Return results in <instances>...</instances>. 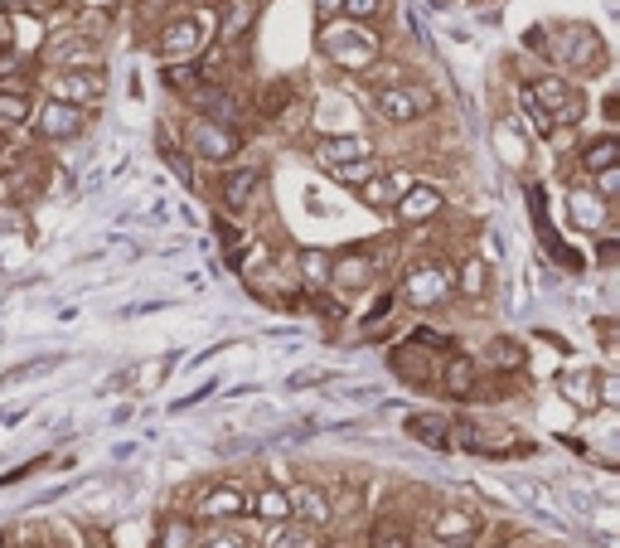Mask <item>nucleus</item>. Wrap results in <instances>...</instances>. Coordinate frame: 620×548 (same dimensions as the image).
<instances>
[{
	"label": "nucleus",
	"instance_id": "1",
	"mask_svg": "<svg viewBox=\"0 0 620 548\" xmlns=\"http://www.w3.org/2000/svg\"><path fill=\"white\" fill-rule=\"evenodd\" d=\"M533 49H543L553 64L572 68V74H601L606 68V44L591 25H553V30H533L529 34Z\"/></svg>",
	"mask_w": 620,
	"mask_h": 548
},
{
	"label": "nucleus",
	"instance_id": "2",
	"mask_svg": "<svg viewBox=\"0 0 620 548\" xmlns=\"http://www.w3.org/2000/svg\"><path fill=\"white\" fill-rule=\"evenodd\" d=\"M523 112H529L538 136H553L557 126H577L582 116H587V102H582L563 78H533V83L523 88Z\"/></svg>",
	"mask_w": 620,
	"mask_h": 548
},
{
	"label": "nucleus",
	"instance_id": "3",
	"mask_svg": "<svg viewBox=\"0 0 620 548\" xmlns=\"http://www.w3.org/2000/svg\"><path fill=\"white\" fill-rule=\"evenodd\" d=\"M320 54L335 68H369L379 58V34L364 30L359 20H325L320 25Z\"/></svg>",
	"mask_w": 620,
	"mask_h": 548
},
{
	"label": "nucleus",
	"instance_id": "4",
	"mask_svg": "<svg viewBox=\"0 0 620 548\" xmlns=\"http://www.w3.org/2000/svg\"><path fill=\"white\" fill-rule=\"evenodd\" d=\"M431 102L437 98H431V88H422V83H388V88L373 92V112L393 126H407V122H417V116H427Z\"/></svg>",
	"mask_w": 620,
	"mask_h": 548
},
{
	"label": "nucleus",
	"instance_id": "5",
	"mask_svg": "<svg viewBox=\"0 0 620 548\" xmlns=\"http://www.w3.org/2000/svg\"><path fill=\"white\" fill-rule=\"evenodd\" d=\"M451 287H455L451 267L437 262V258H422V262L407 267V277H403V301H407V306H437V301L451 297Z\"/></svg>",
	"mask_w": 620,
	"mask_h": 548
},
{
	"label": "nucleus",
	"instance_id": "6",
	"mask_svg": "<svg viewBox=\"0 0 620 548\" xmlns=\"http://www.w3.org/2000/svg\"><path fill=\"white\" fill-rule=\"evenodd\" d=\"M208 44V15H180L174 25L160 30L156 40V54L166 58V64H180V58H199Z\"/></svg>",
	"mask_w": 620,
	"mask_h": 548
},
{
	"label": "nucleus",
	"instance_id": "7",
	"mask_svg": "<svg viewBox=\"0 0 620 548\" xmlns=\"http://www.w3.org/2000/svg\"><path fill=\"white\" fill-rule=\"evenodd\" d=\"M108 92V78H102V68H92V64H83V68H58V74L49 78V98H58V102H74V108H92V102Z\"/></svg>",
	"mask_w": 620,
	"mask_h": 548
},
{
	"label": "nucleus",
	"instance_id": "8",
	"mask_svg": "<svg viewBox=\"0 0 620 548\" xmlns=\"http://www.w3.org/2000/svg\"><path fill=\"white\" fill-rule=\"evenodd\" d=\"M238 132L224 122H208V116H194L190 122V150L194 156H204V160H214V166H224V160L238 156Z\"/></svg>",
	"mask_w": 620,
	"mask_h": 548
},
{
	"label": "nucleus",
	"instance_id": "9",
	"mask_svg": "<svg viewBox=\"0 0 620 548\" xmlns=\"http://www.w3.org/2000/svg\"><path fill=\"white\" fill-rule=\"evenodd\" d=\"M30 122H34V132L44 136V142H74L78 132H83V108H74V102H58L49 98L40 112H30Z\"/></svg>",
	"mask_w": 620,
	"mask_h": 548
},
{
	"label": "nucleus",
	"instance_id": "10",
	"mask_svg": "<svg viewBox=\"0 0 620 548\" xmlns=\"http://www.w3.org/2000/svg\"><path fill=\"white\" fill-rule=\"evenodd\" d=\"M451 437L461 441L465 451H523V437L514 427H489V423H451Z\"/></svg>",
	"mask_w": 620,
	"mask_h": 548
},
{
	"label": "nucleus",
	"instance_id": "11",
	"mask_svg": "<svg viewBox=\"0 0 620 548\" xmlns=\"http://www.w3.org/2000/svg\"><path fill=\"white\" fill-rule=\"evenodd\" d=\"M325 282L354 297V291H364V287L379 282V262H373L369 253H345V258L330 262V277H325Z\"/></svg>",
	"mask_w": 620,
	"mask_h": 548
},
{
	"label": "nucleus",
	"instance_id": "12",
	"mask_svg": "<svg viewBox=\"0 0 620 548\" xmlns=\"http://www.w3.org/2000/svg\"><path fill=\"white\" fill-rule=\"evenodd\" d=\"M388 365H393V374L407 379V383H431L437 379V369H431V345H422V340L397 345L388 355Z\"/></svg>",
	"mask_w": 620,
	"mask_h": 548
},
{
	"label": "nucleus",
	"instance_id": "13",
	"mask_svg": "<svg viewBox=\"0 0 620 548\" xmlns=\"http://www.w3.org/2000/svg\"><path fill=\"white\" fill-rule=\"evenodd\" d=\"M393 204H397V219H403V224H427L431 214H441V190L437 184H407Z\"/></svg>",
	"mask_w": 620,
	"mask_h": 548
},
{
	"label": "nucleus",
	"instance_id": "14",
	"mask_svg": "<svg viewBox=\"0 0 620 548\" xmlns=\"http://www.w3.org/2000/svg\"><path fill=\"white\" fill-rule=\"evenodd\" d=\"M369 142H359V136H320V142L311 146V156H315V166L320 170H335V166H349V160H359V156H369Z\"/></svg>",
	"mask_w": 620,
	"mask_h": 548
},
{
	"label": "nucleus",
	"instance_id": "15",
	"mask_svg": "<svg viewBox=\"0 0 620 548\" xmlns=\"http://www.w3.org/2000/svg\"><path fill=\"white\" fill-rule=\"evenodd\" d=\"M257 184H262V175H257L252 166H243V170L224 175V184H218V200H224V209H233V214H243V209L257 200Z\"/></svg>",
	"mask_w": 620,
	"mask_h": 548
},
{
	"label": "nucleus",
	"instance_id": "16",
	"mask_svg": "<svg viewBox=\"0 0 620 548\" xmlns=\"http://www.w3.org/2000/svg\"><path fill=\"white\" fill-rule=\"evenodd\" d=\"M606 204H611V200H601V194H596V190H572V194H567L572 224H577V228H587V233L606 228Z\"/></svg>",
	"mask_w": 620,
	"mask_h": 548
},
{
	"label": "nucleus",
	"instance_id": "17",
	"mask_svg": "<svg viewBox=\"0 0 620 548\" xmlns=\"http://www.w3.org/2000/svg\"><path fill=\"white\" fill-rule=\"evenodd\" d=\"M243 510H252V500L238 491V485H218V491H208V500L199 505V515L204 519H238Z\"/></svg>",
	"mask_w": 620,
	"mask_h": 548
},
{
	"label": "nucleus",
	"instance_id": "18",
	"mask_svg": "<svg viewBox=\"0 0 620 548\" xmlns=\"http://www.w3.org/2000/svg\"><path fill=\"white\" fill-rule=\"evenodd\" d=\"M431 534H437L441 544H451V548H465L475 539V519L465 515V510H441V515L431 519Z\"/></svg>",
	"mask_w": 620,
	"mask_h": 548
},
{
	"label": "nucleus",
	"instance_id": "19",
	"mask_svg": "<svg viewBox=\"0 0 620 548\" xmlns=\"http://www.w3.org/2000/svg\"><path fill=\"white\" fill-rule=\"evenodd\" d=\"M557 393H563V399L572 403V407H596V374L591 369H563V374H557Z\"/></svg>",
	"mask_w": 620,
	"mask_h": 548
},
{
	"label": "nucleus",
	"instance_id": "20",
	"mask_svg": "<svg viewBox=\"0 0 620 548\" xmlns=\"http://www.w3.org/2000/svg\"><path fill=\"white\" fill-rule=\"evenodd\" d=\"M286 505H291V515H301L306 524H330V500H325V491H315V485H301V491H291L286 495Z\"/></svg>",
	"mask_w": 620,
	"mask_h": 548
},
{
	"label": "nucleus",
	"instance_id": "21",
	"mask_svg": "<svg viewBox=\"0 0 620 548\" xmlns=\"http://www.w3.org/2000/svg\"><path fill=\"white\" fill-rule=\"evenodd\" d=\"M407 433H413L417 441H427V447L447 451V447H451V417H437V413H417V417H407Z\"/></svg>",
	"mask_w": 620,
	"mask_h": 548
},
{
	"label": "nucleus",
	"instance_id": "22",
	"mask_svg": "<svg viewBox=\"0 0 620 548\" xmlns=\"http://www.w3.org/2000/svg\"><path fill=\"white\" fill-rule=\"evenodd\" d=\"M252 20H257V0H228L224 20H218V34L233 44V40H243V34L252 30Z\"/></svg>",
	"mask_w": 620,
	"mask_h": 548
},
{
	"label": "nucleus",
	"instance_id": "23",
	"mask_svg": "<svg viewBox=\"0 0 620 548\" xmlns=\"http://www.w3.org/2000/svg\"><path fill=\"white\" fill-rule=\"evenodd\" d=\"M194 108H204L208 122H224V126H233V116H238V102H233L224 88H199L194 92Z\"/></svg>",
	"mask_w": 620,
	"mask_h": 548
},
{
	"label": "nucleus",
	"instance_id": "24",
	"mask_svg": "<svg viewBox=\"0 0 620 548\" xmlns=\"http://www.w3.org/2000/svg\"><path fill=\"white\" fill-rule=\"evenodd\" d=\"M441 389L451 393V399H465V393L475 389V365L465 355H451L447 369H441Z\"/></svg>",
	"mask_w": 620,
	"mask_h": 548
},
{
	"label": "nucleus",
	"instance_id": "25",
	"mask_svg": "<svg viewBox=\"0 0 620 548\" xmlns=\"http://www.w3.org/2000/svg\"><path fill=\"white\" fill-rule=\"evenodd\" d=\"M34 112V102L20 88H0V126H25Z\"/></svg>",
	"mask_w": 620,
	"mask_h": 548
},
{
	"label": "nucleus",
	"instance_id": "26",
	"mask_svg": "<svg viewBox=\"0 0 620 548\" xmlns=\"http://www.w3.org/2000/svg\"><path fill=\"white\" fill-rule=\"evenodd\" d=\"M606 166H620V142L616 136H596V142L582 150V170H606Z\"/></svg>",
	"mask_w": 620,
	"mask_h": 548
},
{
	"label": "nucleus",
	"instance_id": "27",
	"mask_svg": "<svg viewBox=\"0 0 620 548\" xmlns=\"http://www.w3.org/2000/svg\"><path fill=\"white\" fill-rule=\"evenodd\" d=\"M330 175H335V184H354V190H359V184H369L373 175H379V156H373V150H369V156L349 160V166H335Z\"/></svg>",
	"mask_w": 620,
	"mask_h": 548
},
{
	"label": "nucleus",
	"instance_id": "28",
	"mask_svg": "<svg viewBox=\"0 0 620 548\" xmlns=\"http://www.w3.org/2000/svg\"><path fill=\"white\" fill-rule=\"evenodd\" d=\"M267 548H315V534H311V529H301V524L277 519V529L267 534Z\"/></svg>",
	"mask_w": 620,
	"mask_h": 548
},
{
	"label": "nucleus",
	"instance_id": "29",
	"mask_svg": "<svg viewBox=\"0 0 620 548\" xmlns=\"http://www.w3.org/2000/svg\"><path fill=\"white\" fill-rule=\"evenodd\" d=\"M369 548H413V544H407V529L397 519H379L369 534Z\"/></svg>",
	"mask_w": 620,
	"mask_h": 548
},
{
	"label": "nucleus",
	"instance_id": "30",
	"mask_svg": "<svg viewBox=\"0 0 620 548\" xmlns=\"http://www.w3.org/2000/svg\"><path fill=\"white\" fill-rule=\"evenodd\" d=\"M489 365H495V369H523V345L499 335V340L489 345Z\"/></svg>",
	"mask_w": 620,
	"mask_h": 548
},
{
	"label": "nucleus",
	"instance_id": "31",
	"mask_svg": "<svg viewBox=\"0 0 620 548\" xmlns=\"http://www.w3.org/2000/svg\"><path fill=\"white\" fill-rule=\"evenodd\" d=\"M252 510H257V515H262V519H291V505H286V491H262V495H257L252 500Z\"/></svg>",
	"mask_w": 620,
	"mask_h": 548
},
{
	"label": "nucleus",
	"instance_id": "32",
	"mask_svg": "<svg viewBox=\"0 0 620 548\" xmlns=\"http://www.w3.org/2000/svg\"><path fill=\"white\" fill-rule=\"evenodd\" d=\"M339 10H345V20H359V25H369V20L383 10V0H339Z\"/></svg>",
	"mask_w": 620,
	"mask_h": 548
},
{
	"label": "nucleus",
	"instance_id": "33",
	"mask_svg": "<svg viewBox=\"0 0 620 548\" xmlns=\"http://www.w3.org/2000/svg\"><path fill=\"white\" fill-rule=\"evenodd\" d=\"M461 287L471 291V297H485V287H489V277H485V262H475V258L465 262V267H461Z\"/></svg>",
	"mask_w": 620,
	"mask_h": 548
},
{
	"label": "nucleus",
	"instance_id": "34",
	"mask_svg": "<svg viewBox=\"0 0 620 548\" xmlns=\"http://www.w3.org/2000/svg\"><path fill=\"white\" fill-rule=\"evenodd\" d=\"M301 272H306L311 287H320L325 277H330V258H325V253H306V258H301Z\"/></svg>",
	"mask_w": 620,
	"mask_h": 548
},
{
	"label": "nucleus",
	"instance_id": "35",
	"mask_svg": "<svg viewBox=\"0 0 620 548\" xmlns=\"http://www.w3.org/2000/svg\"><path fill=\"white\" fill-rule=\"evenodd\" d=\"M190 539H194L190 524H184V519H170L166 534H160V548H190Z\"/></svg>",
	"mask_w": 620,
	"mask_h": 548
},
{
	"label": "nucleus",
	"instance_id": "36",
	"mask_svg": "<svg viewBox=\"0 0 620 548\" xmlns=\"http://www.w3.org/2000/svg\"><path fill=\"white\" fill-rule=\"evenodd\" d=\"M596 194H601V200H616V194H620V166L596 170Z\"/></svg>",
	"mask_w": 620,
	"mask_h": 548
},
{
	"label": "nucleus",
	"instance_id": "37",
	"mask_svg": "<svg viewBox=\"0 0 620 548\" xmlns=\"http://www.w3.org/2000/svg\"><path fill=\"white\" fill-rule=\"evenodd\" d=\"M199 548H248V539L233 534V529H214V534H204V544H199Z\"/></svg>",
	"mask_w": 620,
	"mask_h": 548
},
{
	"label": "nucleus",
	"instance_id": "38",
	"mask_svg": "<svg viewBox=\"0 0 620 548\" xmlns=\"http://www.w3.org/2000/svg\"><path fill=\"white\" fill-rule=\"evenodd\" d=\"M495 146H499V150H509V160H523V146H519V136H514V126H505V122L495 126Z\"/></svg>",
	"mask_w": 620,
	"mask_h": 548
},
{
	"label": "nucleus",
	"instance_id": "39",
	"mask_svg": "<svg viewBox=\"0 0 620 548\" xmlns=\"http://www.w3.org/2000/svg\"><path fill=\"white\" fill-rule=\"evenodd\" d=\"M54 365H58V359H30V365L10 369V374L0 379V383H20V379H30V374H44V369H54Z\"/></svg>",
	"mask_w": 620,
	"mask_h": 548
},
{
	"label": "nucleus",
	"instance_id": "40",
	"mask_svg": "<svg viewBox=\"0 0 620 548\" xmlns=\"http://www.w3.org/2000/svg\"><path fill=\"white\" fill-rule=\"evenodd\" d=\"M10 44H15V20L0 10V49H10Z\"/></svg>",
	"mask_w": 620,
	"mask_h": 548
},
{
	"label": "nucleus",
	"instance_id": "41",
	"mask_svg": "<svg viewBox=\"0 0 620 548\" xmlns=\"http://www.w3.org/2000/svg\"><path fill=\"white\" fill-rule=\"evenodd\" d=\"M218 233H224V248H228V253H238V248H243V228H228V224H218Z\"/></svg>",
	"mask_w": 620,
	"mask_h": 548
},
{
	"label": "nucleus",
	"instance_id": "42",
	"mask_svg": "<svg viewBox=\"0 0 620 548\" xmlns=\"http://www.w3.org/2000/svg\"><path fill=\"white\" fill-rule=\"evenodd\" d=\"M315 15H320V25H325V20H335L339 15V0H315Z\"/></svg>",
	"mask_w": 620,
	"mask_h": 548
},
{
	"label": "nucleus",
	"instance_id": "43",
	"mask_svg": "<svg viewBox=\"0 0 620 548\" xmlns=\"http://www.w3.org/2000/svg\"><path fill=\"white\" fill-rule=\"evenodd\" d=\"M616 253H620V248H616V238H606V243H601V253H596V258H601L606 267H611V258H616Z\"/></svg>",
	"mask_w": 620,
	"mask_h": 548
},
{
	"label": "nucleus",
	"instance_id": "44",
	"mask_svg": "<svg viewBox=\"0 0 620 548\" xmlns=\"http://www.w3.org/2000/svg\"><path fill=\"white\" fill-rule=\"evenodd\" d=\"M10 200V180H5V175H0V204H5Z\"/></svg>",
	"mask_w": 620,
	"mask_h": 548
},
{
	"label": "nucleus",
	"instance_id": "45",
	"mask_svg": "<svg viewBox=\"0 0 620 548\" xmlns=\"http://www.w3.org/2000/svg\"><path fill=\"white\" fill-rule=\"evenodd\" d=\"M475 5H489V0H475Z\"/></svg>",
	"mask_w": 620,
	"mask_h": 548
},
{
	"label": "nucleus",
	"instance_id": "46",
	"mask_svg": "<svg viewBox=\"0 0 620 548\" xmlns=\"http://www.w3.org/2000/svg\"><path fill=\"white\" fill-rule=\"evenodd\" d=\"M0 10H5V0H0Z\"/></svg>",
	"mask_w": 620,
	"mask_h": 548
},
{
	"label": "nucleus",
	"instance_id": "47",
	"mask_svg": "<svg viewBox=\"0 0 620 548\" xmlns=\"http://www.w3.org/2000/svg\"><path fill=\"white\" fill-rule=\"evenodd\" d=\"M0 544H5V534H0Z\"/></svg>",
	"mask_w": 620,
	"mask_h": 548
}]
</instances>
